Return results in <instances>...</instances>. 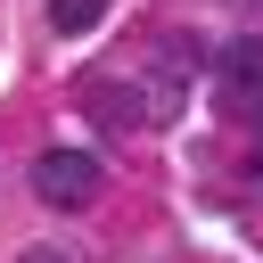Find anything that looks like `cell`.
Masks as SVG:
<instances>
[{
	"label": "cell",
	"instance_id": "obj_1",
	"mask_svg": "<svg viewBox=\"0 0 263 263\" xmlns=\"http://www.w3.org/2000/svg\"><path fill=\"white\" fill-rule=\"evenodd\" d=\"M214 99L238 123H263V33H238L214 49Z\"/></svg>",
	"mask_w": 263,
	"mask_h": 263
},
{
	"label": "cell",
	"instance_id": "obj_2",
	"mask_svg": "<svg viewBox=\"0 0 263 263\" xmlns=\"http://www.w3.org/2000/svg\"><path fill=\"white\" fill-rule=\"evenodd\" d=\"M33 197L58 205V214L90 205V197H99V156H90V148H49V156H33Z\"/></svg>",
	"mask_w": 263,
	"mask_h": 263
},
{
	"label": "cell",
	"instance_id": "obj_3",
	"mask_svg": "<svg viewBox=\"0 0 263 263\" xmlns=\"http://www.w3.org/2000/svg\"><path fill=\"white\" fill-rule=\"evenodd\" d=\"M99 8H107V0H49V25H58V33H90Z\"/></svg>",
	"mask_w": 263,
	"mask_h": 263
},
{
	"label": "cell",
	"instance_id": "obj_4",
	"mask_svg": "<svg viewBox=\"0 0 263 263\" xmlns=\"http://www.w3.org/2000/svg\"><path fill=\"white\" fill-rule=\"evenodd\" d=\"M25 263H66V255H58V247H33V255H25Z\"/></svg>",
	"mask_w": 263,
	"mask_h": 263
}]
</instances>
